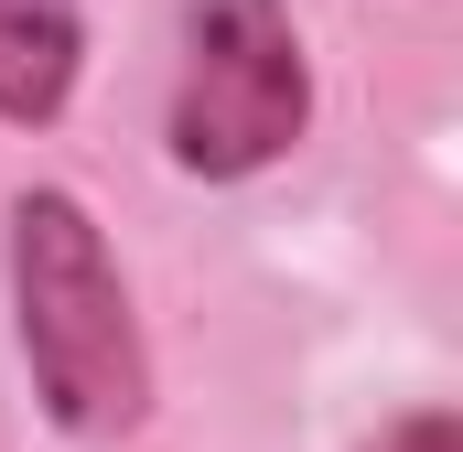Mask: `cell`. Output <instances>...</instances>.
Masks as SVG:
<instances>
[{
    "mask_svg": "<svg viewBox=\"0 0 463 452\" xmlns=\"http://www.w3.org/2000/svg\"><path fill=\"white\" fill-rule=\"evenodd\" d=\"M11 334L65 442H129L151 420V344L129 313L118 248L65 184L11 194Z\"/></svg>",
    "mask_w": 463,
    "mask_h": 452,
    "instance_id": "obj_1",
    "label": "cell"
},
{
    "mask_svg": "<svg viewBox=\"0 0 463 452\" xmlns=\"http://www.w3.org/2000/svg\"><path fill=\"white\" fill-rule=\"evenodd\" d=\"M313 129V54L291 0H194L184 11V65H173V108L162 151L194 184H248L269 162H291V140Z\"/></svg>",
    "mask_w": 463,
    "mask_h": 452,
    "instance_id": "obj_2",
    "label": "cell"
},
{
    "mask_svg": "<svg viewBox=\"0 0 463 452\" xmlns=\"http://www.w3.org/2000/svg\"><path fill=\"white\" fill-rule=\"evenodd\" d=\"M76 76H87L76 0H0V118L11 129H54Z\"/></svg>",
    "mask_w": 463,
    "mask_h": 452,
    "instance_id": "obj_3",
    "label": "cell"
},
{
    "mask_svg": "<svg viewBox=\"0 0 463 452\" xmlns=\"http://www.w3.org/2000/svg\"><path fill=\"white\" fill-rule=\"evenodd\" d=\"M366 452H463V420L453 410H410V420H388Z\"/></svg>",
    "mask_w": 463,
    "mask_h": 452,
    "instance_id": "obj_4",
    "label": "cell"
}]
</instances>
